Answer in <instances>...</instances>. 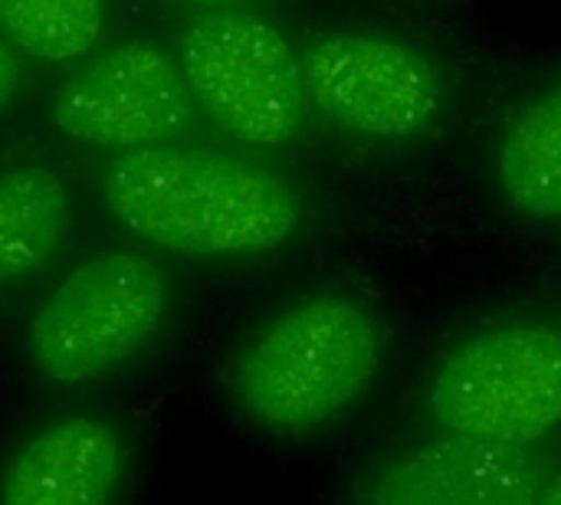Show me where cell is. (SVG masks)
I'll list each match as a JSON object with an SVG mask.
<instances>
[{
  "mask_svg": "<svg viewBox=\"0 0 561 505\" xmlns=\"http://www.w3.org/2000/svg\"><path fill=\"white\" fill-rule=\"evenodd\" d=\"M108 214L138 240L197 260L283 246L302 220L299 194L273 171L217 151H122L102 174Z\"/></svg>",
  "mask_w": 561,
  "mask_h": 505,
  "instance_id": "6da1fadb",
  "label": "cell"
},
{
  "mask_svg": "<svg viewBox=\"0 0 561 505\" xmlns=\"http://www.w3.org/2000/svg\"><path fill=\"white\" fill-rule=\"evenodd\" d=\"M72 223L66 181L49 168L0 171V283L36 276L53 263Z\"/></svg>",
  "mask_w": 561,
  "mask_h": 505,
  "instance_id": "30bf717a",
  "label": "cell"
},
{
  "mask_svg": "<svg viewBox=\"0 0 561 505\" xmlns=\"http://www.w3.org/2000/svg\"><path fill=\"white\" fill-rule=\"evenodd\" d=\"M128 477L122 431L66 414L23 437L0 470V505H115Z\"/></svg>",
  "mask_w": 561,
  "mask_h": 505,
  "instance_id": "9c48e42d",
  "label": "cell"
},
{
  "mask_svg": "<svg viewBox=\"0 0 561 505\" xmlns=\"http://www.w3.org/2000/svg\"><path fill=\"white\" fill-rule=\"evenodd\" d=\"M385 329L355 296H312L270 319L237 355L230 394L270 434H312L352 411L378 381Z\"/></svg>",
  "mask_w": 561,
  "mask_h": 505,
  "instance_id": "7a4b0ae2",
  "label": "cell"
},
{
  "mask_svg": "<svg viewBox=\"0 0 561 505\" xmlns=\"http://www.w3.org/2000/svg\"><path fill=\"white\" fill-rule=\"evenodd\" d=\"M536 505H561V473L539 493V500H536Z\"/></svg>",
  "mask_w": 561,
  "mask_h": 505,
  "instance_id": "5bb4252c",
  "label": "cell"
},
{
  "mask_svg": "<svg viewBox=\"0 0 561 505\" xmlns=\"http://www.w3.org/2000/svg\"><path fill=\"white\" fill-rule=\"evenodd\" d=\"M105 33V0H0V36L39 62H79Z\"/></svg>",
  "mask_w": 561,
  "mask_h": 505,
  "instance_id": "7c38bea8",
  "label": "cell"
},
{
  "mask_svg": "<svg viewBox=\"0 0 561 505\" xmlns=\"http://www.w3.org/2000/svg\"><path fill=\"white\" fill-rule=\"evenodd\" d=\"M542 477L526 447L444 434L385 460L362 505H536Z\"/></svg>",
  "mask_w": 561,
  "mask_h": 505,
  "instance_id": "ba28073f",
  "label": "cell"
},
{
  "mask_svg": "<svg viewBox=\"0 0 561 505\" xmlns=\"http://www.w3.org/2000/svg\"><path fill=\"white\" fill-rule=\"evenodd\" d=\"M178 66L194 102L237 141L286 145L306 112L302 59L260 16L214 13L178 39Z\"/></svg>",
  "mask_w": 561,
  "mask_h": 505,
  "instance_id": "5b68a950",
  "label": "cell"
},
{
  "mask_svg": "<svg viewBox=\"0 0 561 505\" xmlns=\"http://www.w3.org/2000/svg\"><path fill=\"white\" fill-rule=\"evenodd\" d=\"M427 411L473 440L529 447L561 424V335L506 322L463 338L427 388Z\"/></svg>",
  "mask_w": 561,
  "mask_h": 505,
  "instance_id": "277c9868",
  "label": "cell"
},
{
  "mask_svg": "<svg viewBox=\"0 0 561 505\" xmlns=\"http://www.w3.org/2000/svg\"><path fill=\"white\" fill-rule=\"evenodd\" d=\"M306 99L339 128L371 141L427 135L444 112L437 62L394 36L329 33L302 53Z\"/></svg>",
  "mask_w": 561,
  "mask_h": 505,
  "instance_id": "8992f818",
  "label": "cell"
},
{
  "mask_svg": "<svg viewBox=\"0 0 561 505\" xmlns=\"http://www.w3.org/2000/svg\"><path fill=\"white\" fill-rule=\"evenodd\" d=\"M496 184L516 214L529 220L561 217V82L510 122L496 151Z\"/></svg>",
  "mask_w": 561,
  "mask_h": 505,
  "instance_id": "8fae6325",
  "label": "cell"
},
{
  "mask_svg": "<svg viewBox=\"0 0 561 505\" xmlns=\"http://www.w3.org/2000/svg\"><path fill=\"white\" fill-rule=\"evenodd\" d=\"M184 3H194V7H224V3H237V0H184Z\"/></svg>",
  "mask_w": 561,
  "mask_h": 505,
  "instance_id": "9a60e30c",
  "label": "cell"
},
{
  "mask_svg": "<svg viewBox=\"0 0 561 505\" xmlns=\"http://www.w3.org/2000/svg\"><path fill=\"white\" fill-rule=\"evenodd\" d=\"M49 118L72 141L138 151L181 138L194 95L178 56L151 39H125L56 85Z\"/></svg>",
  "mask_w": 561,
  "mask_h": 505,
  "instance_id": "52a82bcc",
  "label": "cell"
},
{
  "mask_svg": "<svg viewBox=\"0 0 561 505\" xmlns=\"http://www.w3.org/2000/svg\"><path fill=\"white\" fill-rule=\"evenodd\" d=\"M168 279L161 266L131 250H102L69 269L26 325L36 371L59 388H85L135 355L161 332Z\"/></svg>",
  "mask_w": 561,
  "mask_h": 505,
  "instance_id": "3957f363",
  "label": "cell"
},
{
  "mask_svg": "<svg viewBox=\"0 0 561 505\" xmlns=\"http://www.w3.org/2000/svg\"><path fill=\"white\" fill-rule=\"evenodd\" d=\"M16 85H20V62L13 46L0 36V108L16 95Z\"/></svg>",
  "mask_w": 561,
  "mask_h": 505,
  "instance_id": "4fadbf2b",
  "label": "cell"
}]
</instances>
